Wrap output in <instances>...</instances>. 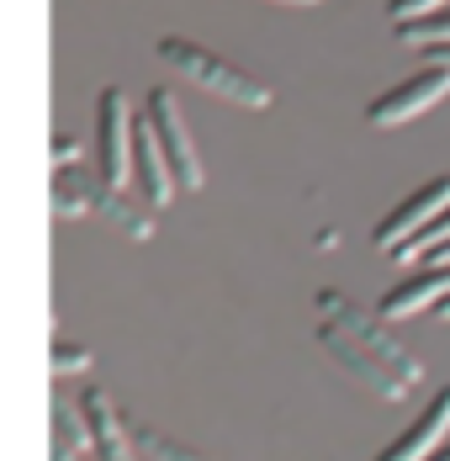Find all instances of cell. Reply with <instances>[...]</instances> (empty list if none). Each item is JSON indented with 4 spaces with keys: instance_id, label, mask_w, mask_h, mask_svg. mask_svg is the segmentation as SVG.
Returning <instances> with one entry per match:
<instances>
[{
    "instance_id": "1",
    "label": "cell",
    "mask_w": 450,
    "mask_h": 461,
    "mask_svg": "<svg viewBox=\"0 0 450 461\" xmlns=\"http://www.w3.org/2000/svg\"><path fill=\"white\" fill-rule=\"evenodd\" d=\"M170 69H176L180 80H191V86H202L207 95H218L228 106H249V112H266L275 91H270L266 80H255V75H244L238 64H223L218 53H207V48L185 43V38H159L154 48Z\"/></svg>"
},
{
    "instance_id": "2",
    "label": "cell",
    "mask_w": 450,
    "mask_h": 461,
    "mask_svg": "<svg viewBox=\"0 0 450 461\" xmlns=\"http://www.w3.org/2000/svg\"><path fill=\"white\" fill-rule=\"evenodd\" d=\"M313 308L323 313V323H339L345 334H356L360 345H365L376 361H387V366L398 371L408 387H418V382H424V366H418L403 345L387 334V323H376V313H365V308H360L356 297H345V292H328V286H323V292L313 297Z\"/></svg>"
},
{
    "instance_id": "3",
    "label": "cell",
    "mask_w": 450,
    "mask_h": 461,
    "mask_svg": "<svg viewBox=\"0 0 450 461\" xmlns=\"http://www.w3.org/2000/svg\"><path fill=\"white\" fill-rule=\"evenodd\" d=\"M133 143H138V117L122 86H106L95 95V170L106 185H128L133 176Z\"/></svg>"
},
{
    "instance_id": "4",
    "label": "cell",
    "mask_w": 450,
    "mask_h": 461,
    "mask_svg": "<svg viewBox=\"0 0 450 461\" xmlns=\"http://www.w3.org/2000/svg\"><path fill=\"white\" fill-rule=\"evenodd\" d=\"M446 212H450V176H435V181H424L418 191H408L403 202L376 223L371 239H376V249H382V255H392V260H398L408 244H413L424 229H435Z\"/></svg>"
},
{
    "instance_id": "5",
    "label": "cell",
    "mask_w": 450,
    "mask_h": 461,
    "mask_svg": "<svg viewBox=\"0 0 450 461\" xmlns=\"http://www.w3.org/2000/svg\"><path fill=\"white\" fill-rule=\"evenodd\" d=\"M318 345L328 350V361H334L339 371H350L365 393H376V398H387V403H403L408 393H413L398 371L387 366V361H376L356 334H345L339 323H318Z\"/></svg>"
},
{
    "instance_id": "6",
    "label": "cell",
    "mask_w": 450,
    "mask_h": 461,
    "mask_svg": "<svg viewBox=\"0 0 450 461\" xmlns=\"http://www.w3.org/2000/svg\"><path fill=\"white\" fill-rule=\"evenodd\" d=\"M446 95H450V69L429 64V69L408 75L403 86H392V91L376 95V101L365 106V122H371V128H403L413 117H424L429 106H440Z\"/></svg>"
},
{
    "instance_id": "7",
    "label": "cell",
    "mask_w": 450,
    "mask_h": 461,
    "mask_svg": "<svg viewBox=\"0 0 450 461\" xmlns=\"http://www.w3.org/2000/svg\"><path fill=\"white\" fill-rule=\"evenodd\" d=\"M143 122H148V128L159 133V143H165L180 191H196V185L207 181L202 154H196V143H191V128H185V117H180V101L165 91V86H159V91H148V112H143Z\"/></svg>"
},
{
    "instance_id": "8",
    "label": "cell",
    "mask_w": 450,
    "mask_h": 461,
    "mask_svg": "<svg viewBox=\"0 0 450 461\" xmlns=\"http://www.w3.org/2000/svg\"><path fill=\"white\" fill-rule=\"evenodd\" d=\"M450 297V260H429L418 276L398 281L382 297V319H424L429 308H440Z\"/></svg>"
},
{
    "instance_id": "9",
    "label": "cell",
    "mask_w": 450,
    "mask_h": 461,
    "mask_svg": "<svg viewBox=\"0 0 450 461\" xmlns=\"http://www.w3.org/2000/svg\"><path fill=\"white\" fill-rule=\"evenodd\" d=\"M446 429H450V387H440V393L424 403V414L398 435V446H387L376 461H429L435 451H440Z\"/></svg>"
},
{
    "instance_id": "10",
    "label": "cell",
    "mask_w": 450,
    "mask_h": 461,
    "mask_svg": "<svg viewBox=\"0 0 450 461\" xmlns=\"http://www.w3.org/2000/svg\"><path fill=\"white\" fill-rule=\"evenodd\" d=\"M133 176H138V185H143V196H148V207H170V196L180 191L176 170H170V154H165V143H159V133H154L148 122H138Z\"/></svg>"
},
{
    "instance_id": "11",
    "label": "cell",
    "mask_w": 450,
    "mask_h": 461,
    "mask_svg": "<svg viewBox=\"0 0 450 461\" xmlns=\"http://www.w3.org/2000/svg\"><path fill=\"white\" fill-rule=\"evenodd\" d=\"M80 409H86L90 419V435H95V456L101 461H133V429L122 424V414H117V403L101 393V387H90L86 398H80Z\"/></svg>"
},
{
    "instance_id": "12",
    "label": "cell",
    "mask_w": 450,
    "mask_h": 461,
    "mask_svg": "<svg viewBox=\"0 0 450 461\" xmlns=\"http://www.w3.org/2000/svg\"><path fill=\"white\" fill-rule=\"evenodd\" d=\"M95 218H101V223H112L117 233H128L133 244H148V239H154V212H148L143 202H133L122 185L101 181V191H95Z\"/></svg>"
},
{
    "instance_id": "13",
    "label": "cell",
    "mask_w": 450,
    "mask_h": 461,
    "mask_svg": "<svg viewBox=\"0 0 450 461\" xmlns=\"http://www.w3.org/2000/svg\"><path fill=\"white\" fill-rule=\"evenodd\" d=\"M86 456H95L90 419L80 409V398H64L53 409V461H86Z\"/></svg>"
},
{
    "instance_id": "14",
    "label": "cell",
    "mask_w": 450,
    "mask_h": 461,
    "mask_svg": "<svg viewBox=\"0 0 450 461\" xmlns=\"http://www.w3.org/2000/svg\"><path fill=\"white\" fill-rule=\"evenodd\" d=\"M95 191H101V170H86V176H64L53 181V212L58 218H80V212H95Z\"/></svg>"
},
{
    "instance_id": "15",
    "label": "cell",
    "mask_w": 450,
    "mask_h": 461,
    "mask_svg": "<svg viewBox=\"0 0 450 461\" xmlns=\"http://www.w3.org/2000/svg\"><path fill=\"white\" fill-rule=\"evenodd\" d=\"M398 43L403 48H450V5L429 11V16H413V22H398Z\"/></svg>"
},
{
    "instance_id": "16",
    "label": "cell",
    "mask_w": 450,
    "mask_h": 461,
    "mask_svg": "<svg viewBox=\"0 0 450 461\" xmlns=\"http://www.w3.org/2000/svg\"><path fill=\"white\" fill-rule=\"evenodd\" d=\"M133 440L143 446L148 461H212L202 451H191V446H180V440H170V435H159V429H148V424H133Z\"/></svg>"
},
{
    "instance_id": "17",
    "label": "cell",
    "mask_w": 450,
    "mask_h": 461,
    "mask_svg": "<svg viewBox=\"0 0 450 461\" xmlns=\"http://www.w3.org/2000/svg\"><path fill=\"white\" fill-rule=\"evenodd\" d=\"M440 249H450V212L440 218V223H435V229H424V233H418V239L408 244V249L398 255V260H435Z\"/></svg>"
},
{
    "instance_id": "18",
    "label": "cell",
    "mask_w": 450,
    "mask_h": 461,
    "mask_svg": "<svg viewBox=\"0 0 450 461\" xmlns=\"http://www.w3.org/2000/svg\"><path fill=\"white\" fill-rule=\"evenodd\" d=\"M95 356H90V345H53V371L58 376H69V371H86Z\"/></svg>"
},
{
    "instance_id": "19",
    "label": "cell",
    "mask_w": 450,
    "mask_h": 461,
    "mask_svg": "<svg viewBox=\"0 0 450 461\" xmlns=\"http://www.w3.org/2000/svg\"><path fill=\"white\" fill-rule=\"evenodd\" d=\"M450 0H387V22H413V16H429Z\"/></svg>"
},
{
    "instance_id": "20",
    "label": "cell",
    "mask_w": 450,
    "mask_h": 461,
    "mask_svg": "<svg viewBox=\"0 0 450 461\" xmlns=\"http://www.w3.org/2000/svg\"><path fill=\"white\" fill-rule=\"evenodd\" d=\"M75 159H80V139H69V133H58V139H53V165H58V170H69Z\"/></svg>"
},
{
    "instance_id": "21",
    "label": "cell",
    "mask_w": 450,
    "mask_h": 461,
    "mask_svg": "<svg viewBox=\"0 0 450 461\" xmlns=\"http://www.w3.org/2000/svg\"><path fill=\"white\" fill-rule=\"evenodd\" d=\"M424 64H440V69H450V48H429V53H424Z\"/></svg>"
},
{
    "instance_id": "22",
    "label": "cell",
    "mask_w": 450,
    "mask_h": 461,
    "mask_svg": "<svg viewBox=\"0 0 450 461\" xmlns=\"http://www.w3.org/2000/svg\"><path fill=\"white\" fill-rule=\"evenodd\" d=\"M435 313H440V319H446V323H450V297H446V303H440V308H435Z\"/></svg>"
},
{
    "instance_id": "23",
    "label": "cell",
    "mask_w": 450,
    "mask_h": 461,
    "mask_svg": "<svg viewBox=\"0 0 450 461\" xmlns=\"http://www.w3.org/2000/svg\"><path fill=\"white\" fill-rule=\"evenodd\" d=\"M429 461H450V446H440V451H435V456H429Z\"/></svg>"
},
{
    "instance_id": "24",
    "label": "cell",
    "mask_w": 450,
    "mask_h": 461,
    "mask_svg": "<svg viewBox=\"0 0 450 461\" xmlns=\"http://www.w3.org/2000/svg\"><path fill=\"white\" fill-rule=\"evenodd\" d=\"M275 5H318V0H275Z\"/></svg>"
},
{
    "instance_id": "25",
    "label": "cell",
    "mask_w": 450,
    "mask_h": 461,
    "mask_svg": "<svg viewBox=\"0 0 450 461\" xmlns=\"http://www.w3.org/2000/svg\"><path fill=\"white\" fill-rule=\"evenodd\" d=\"M435 260H450V249H440V255H435Z\"/></svg>"
},
{
    "instance_id": "26",
    "label": "cell",
    "mask_w": 450,
    "mask_h": 461,
    "mask_svg": "<svg viewBox=\"0 0 450 461\" xmlns=\"http://www.w3.org/2000/svg\"><path fill=\"white\" fill-rule=\"evenodd\" d=\"M86 461H101V456H86Z\"/></svg>"
}]
</instances>
